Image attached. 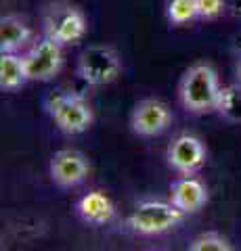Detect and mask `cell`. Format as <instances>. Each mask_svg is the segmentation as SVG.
<instances>
[{"label":"cell","mask_w":241,"mask_h":251,"mask_svg":"<svg viewBox=\"0 0 241 251\" xmlns=\"http://www.w3.org/2000/svg\"><path fill=\"white\" fill-rule=\"evenodd\" d=\"M220 90L222 86L214 67L208 63H195L183 75L181 86H178V99L189 113L204 115L216 111Z\"/></svg>","instance_id":"1"},{"label":"cell","mask_w":241,"mask_h":251,"mask_svg":"<svg viewBox=\"0 0 241 251\" xmlns=\"http://www.w3.org/2000/svg\"><path fill=\"white\" fill-rule=\"evenodd\" d=\"M46 113L55 122L57 128L67 136H76L86 132L92 122H95V111H92L86 97L72 90L53 92L46 99Z\"/></svg>","instance_id":"2"},{"label":"cell","mask_w":241,"mask_h":251,"mask_svg":"<svg viewBox=\"0 0 241 251\" xmlns=\"http://www.w3.org/2000/svg\"><path fill=\"white\" fill-rule=\"evenodd\" d=\"M187 214H183L172 201H160V199H147L130 211L126 218V224L132 232L141 237H158L174 230L178 224H183Z\"/></svg>","instance_id":"3"},{"label":"cell","mask_w":241,"mask_h":251,"mask_svg":"<svg viewBox=\"0 0 241 251\" xmlns=\"http://www.w3.org/2000/svg\"><path fill=\"white\" fill-rule=\"evenodd\" d=\"M122 74V59L109 44H90L78 59V75L88 86H107Z\"/></svg>","instance_id":"4"},{"label":"cell","mask_w":241,"mask_h":251,"mask_svg":"<svg viewBox=\"0 0 241 251\" xmlns=\"http://www.w3.org/2000/svg\"><path fill=\"white\" fill-rule=\"evenodd\" d=\"M44 36L53 38L61 46L78 44L86 36V17L74 4L55 2L44 13Z\"/></svg>","instance_id":"5"},{"label":"cell","mask_w":241,"mask_h":251,"mask_svg":"<svg viewBox=\"0 0 241 251\" xmlns=\"http://www.w3.org/2000/svg\"><path fill=\"white\" fill-rule=\"evenodd\" d=\"M29 82H51L63 65V46L49 36L32 42L23 54Z\"/></svg>","instance_id":"6"},{"label":"cell","mask_w":241,"mask_h":251,"mask_svg":"<svg viewBox=\"0 0 241 251\" xmlns=\"http://www.w3.org/2000/svg\"><path fill=\"white\" fill-rule=\"evenodd\" d=\"M172 126V109L160 99H143L132 109L130 128L136 136L155 138Z\"/></svg>","instance_id":"7"},{"label":"cell","mask_w":241,"mask_h":251,"mask_svg":"<svg viewBox=\"0 0 241 251\" xmlns=\"http://www.w3.org/2000/svg\"><path fill=\"white\" fill-rule=\"evenodd\" d=\"M206 145L193 134H178L166 151L168 166L178 176H195L206 163Z\"/></svg>","instance_id":"8"},{"label":"cell","mask_w":241,"mask_h":251,"mask_svg":"<svg viewBox=\"0 0 241 251\" xmlns=\"http://www.w3.org/2000/svg\"><path fill=\"white\" fill-rule=\"evenodd\" d=\"M49 174L53 182L61 188H74L82 184L90 174V161L86 155L76 149H61L53 153L49 163Z\"/></svg>","instance_id":"9"},{"label":"cell","mask_w":241,"mask_h":251,"mask_svg":"<svg viewBox=\"0 0 241 251\" xmlns=\"http://www.w3.org/2000/svg\"><path fill=\"white\" fill-rule=\"evenodd\" d=\"M170 201L183 214H195L208 203V186L195 176H181L170 184Z\"/></svg>","instance_id":"10"},{"label":"cell","mask_w":241,"mask_h":251,"mask_svg":"<svg viewBox=\"0 0 241 251\" xmlns=\"http://www.w3.org/2000/svg\"><path fill=\"white\" fill-rule=\"evenodd\" d=\"M76 214L88 226H105L115 218V203L109 199V195L88 191L76 201Z\"/></svg>","instance_id":"11"},{"label":"cell","mask_w":241,"mask_h":251,"mask_svg":"<svg viewBox=\"0 0 241 251\" xmlns=\"http://www.w3.org/2000/svg\"><path fill=\"white\" fill-rule=\"evenodd\" d=\"M32 40V29L17 15H4L0 19V52H19Z\"/></svg>","instance_id":"12"},{"label":"cell","mask_w":241,"mask_h":251,"mask_svg":"<svg viewBox=\"0 0 241 251\" xmlns=\"http://www.w3.org/2000/svg\"><path fill=\"white\" fill-rule=\"evenodd\" d=\"M29 82L23 54L17 52H0V88L2 90H19Z\"/></svg>","instance_id":"13"},{"label":"cell","mask_w":241,"mask_h":251,"mask_svg":"<svg viewBox=\"0 0 241 251\" xmlns=\"http://www.w3.org/2000/svg\"><path fill=\"white\" fill-rule=\"evenodd\" d=\"M216 113L231 124H241V84L239 82L224 86L220 90Z\"/></svg>","instance_id":"14"},{"label":"cell","mask_w":241,"mask_h":251,"mask_svg":"<svg viewBox=\"0 0 241 251\" xmlns=\"http://www.w3.org/2000/svg\"><path fill=\"white\" fill-rule=\"evenodd\" d=\"M166 15L170 23H174V25H185L193 19H199L197 0H168Z\"/></svg>","instance_id":"15"},{"label":"cell","mask_w":241,"mask_h":251,"mask_svg":"<svg viewBox=\"0 0 241 251\" xmlns=\"http://www.w3.org/2000/svg\"><path fill=\"white\" fill-rule=\"evenodd\" d=\"M189 251H235L229 239H224L218 232H201L199 237L191 241Z\"/></svg>","instance_id":"16"},{"label":"cell","mask_w":241,"mask_h":251,"mask_svg":"<svg viewBox=\"0 0 241 251\" xmlns=\"http://www.w3.org/2000/svg\"><path fill=\"white\" fill-rule=\"evenodd\" d=\"M227 9V2L224 0H197V13H199V19H216L220 17Z\"/></svg>","instance_id":"17"},{"label":"cell","mask_w":241,"mask_h":251,"mask_svg":"<svg viewBox=\"0 0 241 251\" xmlns=\"http://www.w3.org/2000/svg\"><path fill=\"white\" fill-rule=\"evenodd\" d=\"M235 82L241 84V50L237 54V63H235Z\"/></svg>","instance_id":"18"}]
</instances>
